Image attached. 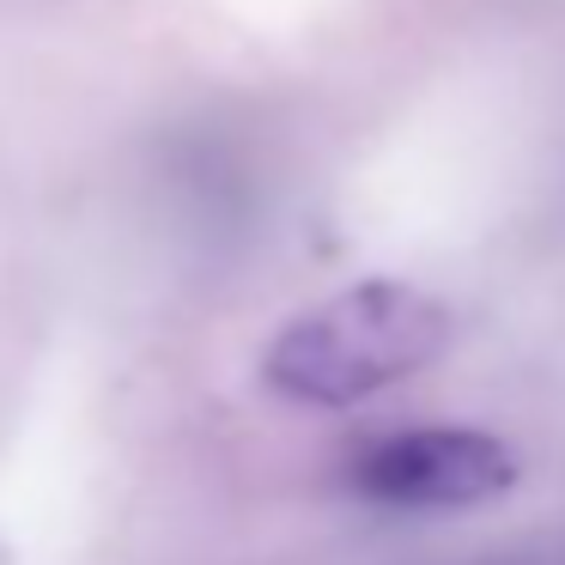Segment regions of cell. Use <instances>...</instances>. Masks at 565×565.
Wrapping results in <instances>:
<instances>
[{
    "mask_svg": "<svg viewBox=\"0 0 565 565\" xmlns=\"http://www.w3.org/2000/svg\"><path fill=\"white\" fill-rule=\"evenodd\" d=\"M516 480V456L468 426L395 431L353 462V492L390 511H462Z\"/></svg>",
    "mask_w": 565,
    "mask_h": 565,
    "instance_id": "7a4b0ae2",
    "label": "cell"
},
{
    "mask_svg": "<svg viewBox=\"0 0 565 565\" xmlns=\"http://www.w3.org/2000/svg\"><path fill=\"white\" fill-rule=\"evenodd\" d=\"M450 341V310L402 280H365L292 317L262 353V377L298 407H353L426 371Z\"/></svg>",
    "mask_w": 565,
    "mask_h": 565,
    "instance_id": "6da1fadb",
    "label": "cell"
}]
</instances>
